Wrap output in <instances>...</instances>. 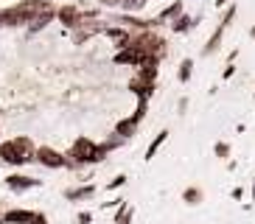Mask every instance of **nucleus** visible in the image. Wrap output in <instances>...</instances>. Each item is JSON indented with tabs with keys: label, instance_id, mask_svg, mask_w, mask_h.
<instances>
[{
	"label": "nucleus",
	"instance_id": "obj_20",
	"mask_svg": "<svg viewBox=\"0 0 255 224\" xmlns=\"http://www.w3.org/2000/svg\"><path fill=\"white\" fill-rule=\"evenodd\" d=\"M205 199V194H202V188H185L182 191V202H188V205H199V202Z\"/></svg>",
	"mask_w": 255,
	"mask_h": 224
},
{
	"label": "nucleus",
	"instance_id": "obj_11",
	"mask_svg": "<svg viewBox=\"0 0 255 224\" xmlns=\"http://www.w3.org/2000/svg\"><path fill=\"white\" fill-rule=\"evenodd\" d=\"M157 65H160V59H146L140 65V70H137V79H140V82H149V84H154L157 82Z\"/></svg>",
	"mask_w": 255,
	"mask_h": 224
},
{
	"label": "nucleus",
	"instance_id": "obj_19",
	"mask_svg": "<svg viewBox=\"0 0 255 224\" xmlns=\"http://www.w3.org/2000/svg\"><path fill=\"white\" fill-rule=\"evenodd\" d=\"M194 76V59H182L180 62V70H177V82L188 84V79Z\"/></svg>",
	"mask_w": 255,
	"mask_h": 224
},
{
	"label": "nucleus",
	"instance_id": "obj_32",
	"mask_svg": "<svg viewBox=\"0 0 255 224\" xmlns=\"http://www.w3.org/2000/svg\"><path fill=\"white\" fill-rule=\"evenodd\" d=\"M216 6L222 8V6H227V0H216Z\"/></svg>",
	"mask_w": 255,
	"mask_h": 224
},
{
	"label": "nucleus",
	"instance_id": "obj_26",
	"mask_svg": "<svg viewBox=\"0 0 255 224\" xmlns=\"http://www.w3.org/2000/svg\"><path fill=\"white\" fill-rule=\"evenodd\" d=\"M236 20V6H227V11H225V17H222V22H219V25H230V22Z\"/></svg>",
	"mask_w": 255,
	"mask_h": 224
},
{
	"label": "nucleus",
	"instance_id": "obj_22",
	"mask_svg": "<svg viewBox=\"0 0 255 224\" xmlns=\"http://www.w3.org/2000/svg\"><path fill=\"white\" fill-rule=\"evenodd\" d=\"M53 17H37V20H31V25H28V34H37V31H42L51 22Z\"/></svg>",
	"mask_w": 255,
	"mask_h": 224
},
{
	"label": "nucleus",
	"instance_id": "obj_2",
	"mask_svg": "<svg viewBox=\"0 0 255 224\" xmlns=\"http://www.w3.org/2000/svg\"><path fill=\"white\" fill-rule=\"evenodd\" d=\"M37 163L45 165V168H70V160L68 154H62V151H56L53 146H39L37 149Z\"/></svg>",
	"mask_w": 255,
	"mask_h": 224
},
{
	"label": "nucleus",
	"instance_id": "obj_12",
	"mask_svg": "<svg viewBox=\"0 0 255 224\" xmlns=\"http://www.w3.org/2000/svg\"><path fill=\"white\" fill-rule=\"evenodd\" d=\"M180 14H182V0H174L171 6H165L163 11L154 17V22H157V25H163V22H174Z\"/></svg>",
	"mask_w": 255,
	"mask_h": 224
},
{
	"label": "nucleus",
	"instance_id": "obj_31",
	"mask_svg": "<svg viewBox=\"0 0 255 224\" xmlns=\"http://www.w3.org/2000/svg\"><path fill=\"white\" fill-rule=\"evenodd\" d=\"M98 3H101V6H113V8H121V3H124V0H98Z\"/></svg>",
	"mask_w": 255,
	"mask_h": 224
},
{
	"label": "nucleus",
	"instance_id": "obj_1",
	"mask_svg": "<svg viewBox=\"0 0 255 224\" xmlns=\"http://www.w3.org/2000/svg\"><path fill=\"white\" fill-rule=\"evenodd\" d=\"M129 45H135V48H140L146 56H151V59H163L165 53H168V48H165V39L160 37L157 31H140L137 37H132V42Z\"/></svg>",
	"mask_w": 255,
	"mask_h": 224
},
{
	"label": "nucleus",
	"instance_id": "obj_27",
	"mask_svg": "<svg viewBox=\"0 0 255 224\" xmlns=\"http://www.w3.org/2000/svg\"><path fill=\"white\" fill-rule=\"evenodd\" d=\"M90 222H93V213H90V210H82V213L76 216V224H90Z\"/></svg>",
	"mask_w": 255,
	"mask_h": 224
},
{
	"label": "nucleus",
	"instance_id": "obj_23",
	"mask_svg": "<svg viewBox=\"0 0 255 224\" xmlns=\"http://www.w3.org/2000/svg\"><path fill=\"white\" fill-rule=\"evenodd\" d=\"M146 110H149V101H137V110L132 112V120H135V123H140V120L146 118Z\"/></svg>",
	"mask_w": 255,
	"mask_h": 224
},
{
	"label": "nucleus",
	"instance_id": "obj_34",
	"mask_svg": "<svg viewBox=\"0 0 255 224\" xmlns=\"http://www.w3.org/2000/svg\"><path fill=\"white\" fill-rule=\"evenodd\" d=\"M253 199H255V179H253Z\"/></svg>",
	"mask_w": 255,
	"mask_h": 224
},
{
	"label": "nucleus",
	"instance_id": "obj_9",
	"mask_svg": "<svg viewBox=\"0 0 255 224\" xmlns=\"http://www.w3.org/2000/svg\"><path fill=\"white\" fill-rule=\"evenodd\" d=\"M104 34L113 39V45L118 48V51L129 48V42H132V34H129L127 28H118V25H113V28H104Z\"/></svg>",
	"mask_w": 255,
	"mask_h": 224
},
{
	"label": "nucleus",
	"instance_id": "obj_15",
	"mask_svg": "<svg viewBox=\"0 0 255 224\" xmlns=\"http://www.w3.org/2000/svg\"><path fill=\"white\" fill-rule=\"evenodd\" d=\"M137 126H140V123H135L132 115H129V118H121L118 123H115V134H118L121 140H124V137H132V134L137 132Z\"/></svg>",
	"mask_w": 255,
	"mask_h": 224
},
{
	"label": "nucleus",
	"instance_id": "obj_6",
	"mask_svg": "<svg viewBox=\"0 0 255 224\" xmlns=\"http://www.w3.org/2000/svg\"><path fill=\"white\" fill-rule=\"evenodd\" d=\"M0 160L8 163V165H25V157L17 151L14 140H3L0 143Z\"/></svg>",
	"mask_w": 255,
	"mask_h": 224
},
{
	"label": "nucleus",
	"instance_id": "obj_25",
	"mask_svg": "<svg viewBox=\"0 0 255 224\" xmlns=\"http://www.w3.org/2000/svg\"><path fill=\"white\" fill-rule=\"evenodd\" d=\"M127 185V174H118V177H113L110 182H107V191H118V188Z\"/></svg>",
	"mask_w": 255,
	"mask_h": 224
},
{
	"label": "nucleus",
	"instance_id": "obj_13",
	"mask_svg": "<svg viewBox=\"0 0 255 224\" xmlns=\"http://www.w3.org/2000/svg\"><path fill=\"white\" fill-rule=\"evenodd\" d=\"M129 90H132V93H135L137 98H140V101H149L151 96H154V84H149V82H140V79H132V82H129Z\"/></svg>",
	"mask_w": 255,
	"mask_h": 224
},
{
	"label": "nucleus",
	"instance_id": "obj_14",
	"mask_svg": "<svg viewBox=\"0 0 255 224\" xmlns=\"http://www.w3.org/2000/svg\"><path fill=\"white\" fill-rule=\"evenodd\" d=\"M225 25H216V31L208 37V42H205V48H202V56H210V53H216L219 51V45H222V39H225Z\"/></svg>",
	"mask_w": 255,
	"mask_h": 224
},
{
	"label": "nucleus",
	"instance_id": "obj_33",
	"mask_svg": "<svg viewBox=\"0 0 255 224\" xmlns=\"http://www.w3.org/2000/svg\"><path fill=\"white\" fill-rule=\"evenodd\" d=\"M250 37H255V25H253V28H250Z\"/></svg>",
	"mask_w": 255,
	"mask_h": 224
},
{
	"label": "nucleus",
	"instance_id": "obj_30",
	"mask_svg": "<svg viewBox=\"0 0 255 224\" xmlns=\"http://www.w3.org/2000/svg\"><path fill=\"white\" fill-rule=\"evenodd\" d=\"M233 73H236V65H227L225 70H222V79H233Z\"/></svg>",
	"mask_w": 255,
	"mask_h": 224
},
{
	"label": "nucleus",
	"instance_id": "obj_21",
	"mask_svg": "<svg viewBox=\"0 0 255 224\" xmlns=\"http://www.w3.org/2000/svg\"><path fill=\"white\" fill-rule=\"evenodd\" d=\"M146 3H149V0H124V3H121V8L132 14V11H143V8H146Z\"/></svg>",
	"mask_w": 255,
	"mask_h": 224
},
{
	"label": "nucleus",
	"instance_id": "obj_24",
	"mask_svg": "<svg viewBox=\"0 0 255 224\" xmlns=\"http://www.w3.org/2000/svg\"><path fill=\"white\" fill-rule=\"evenodd\" d=\"M213 154H216L219 160H227V157H230V146H227L225 140H219L216 146H213Z\"/></svg>",
	"mask_w": 255,
	"mask_h": 224
},
{
	"label": "nucleus",
	"instance_id": "obj_4",
	"mask_svg": "<svg viewBox=\"0 0 255 224\" xmlns=\"http://www.w3.org/2000/svg\"><path fill=\"white\" fill-rule=\"evenodd\" d=\"M146 59H149V56H146L140 48H135V45H129V48H124V51H118L113 56L115 65H137V67H140Z\"/></svg>",
	"mask_w": 255,
	"mask_h": 224
},
{
	"label": "nucleus",
	"instance_id": "obj_8",
	"mask_svg": "<svg viewBox=\"0 0 255 224\" xmlns=\"http://www.w3.org/2000/svg\"><path fill=\"white\" fill-rule=\"evenodd\" d=\"M96 194H98L96 185H79V188H68V191H65V199L68 202H87Z\"/></svg>",
	"mask_w": 255,
	"mask_h": 224
},
{
	"label": "nucleus",
	"instance_id": "obj_16",
	"mask_svg": "<svg viewBox=\"0 0 255 224\" xmlns=\"http://www.w3.org/2000/svg\"><path fill=\"white\" fill-rule=\"evenodd\" d=\"M196 22H199V17H188V14H180L177 20L171 22V31H174V34H185V31H191V28H194Z\"/></svg>",
	"mask_w": 255,
	"mask_h": 224
},
{
	"label": "nucleus",
	"instance_id": "obj_10",
	"mask_svg": "<svg viewBox=\"0 0 255 224\" xmlns=\"http://www.w3.org/2000/svg\"><path fill=\"white\" fill-rule=\"evenodd\" d=\"M98 31H104L101 28V22H96V20H84L82 25H79V28H76V42L82 45V42H87V39L93 37V34H98Z\"/></svg>",
	"mask_w": 255,
	"mask_h": 224
},
{
	"label": "nucleus",
	"instance_id": "obj_17",
	"mask_svg": "<svg viewBox=\"0 0 255 224\" xmlns=\"http://www.w3.org/2000/svg\"><path fill=\"white\" fill-rule=\"evenodd\" d=\"M132 219H135V208L124 202V205L118 208V213H115V222L113 224H132Z\"/></svg>",
	"mask_w": 255,
	"mask_h": 224
},
{
	"label": "nucleus",
	"instance_id": "obj_29",
	"mask_svg": "<svg viewBox=\"0 0 255 224\" xmlns=\"http://www.w3.org/2000/svg\"><path fill=\"white\" fill-rule=\"evenodd\" d=\"M185 110H188V98L182 96L180 101H177V112H180V115H185Z\"/></svg>",
	"mask_w": 255,
	"mask_h": 224
},
{
	"label": "nucleus",
	"instance_id": "obj_35",
	"mask_svg": "<svg viewBox=\"0 0 255 224\" xmlns=\"http://www.w3.org/2000/svg\"><path fill=\"white\" fill-rule=\"evenodd\" d=\"M0 25H3V20H0Z\"/></svg>",
	"mask_w": 255,
	"mask_h": 224
},
{
	"label": "nucleus",
	"instance_id": "obj_5",
	"mask_svg": "<svg viewBox=\"0 0 255 224\" xmlns=\"http://www.w3.org/2000/svg\"><path fill=\"white\" fill-rule=\"evenodd\" d=\"M6 185H8V191L23 194V191H31V188H39V185H42V179L25 177V174H8V177H6Z\"/></svg>",
	"mask_w": 255,
	"mask_h": 224
},
{
	"label": "nucleus",
	"instance_id": "obj_7",
	"mask_svg": "<svg viewBox=\"0 0 255 224\" xmlns=\"http://www.w3.org/2000/svg\"><path fill=\"white\" fill-rule=\"evenodd\" d=\"M34 219V210H25V208H11L0 216V224H31Z\"/></svg>",
	"mask_w": 255,
	"mask_h": 224
},
{
	"label": "nucleus",
	"instance_id": "obj_28",
	"mask_svg": "<svg viewBox=\"0 0 255 224\" xmlns=\"http://www.w3.org/2000/svg\"><path fill=\"white\" fill-rule=\"evenodd\" d=\"M31 224H48V216H45V213H34Z\"/></svg>",
	"mask_w": 255,
	"mask_h": 224
},
{
	"label": "nucleus",
	"instance_id": "obj_18",
	"mask_svg": "<svg viewBox=\"0 0 255 224\" xmlns=\"http://www.w3.org/2000/svg\"><path fill=\"white\" fill-rule=\"evenodd\" d=\"M165 140H168V129H163V132H157V137H154V140L149 143V149H146V157H143V160H151V157L157 154V149L163 146Z\"/></svg>",
	"mask_w": 255,
	"mask_h": 224
},
{
	"label": "nucleus",
	"instance_id": "obj_3",
	"mask_svg": "<svg viewBox=\"0 0 255 224\" xmlns=\"http://www.w3.org/2000/svg\"><path fill=\"white\" fill-rule=\"evenodd\" d=\"M56 20L65 25V28H79L84 22V11L79 6H73V3H68V6H62V8H56Z\"/></svg>",
	"mask_w": 255,
	"mask_h": 224
}]
</instances>
